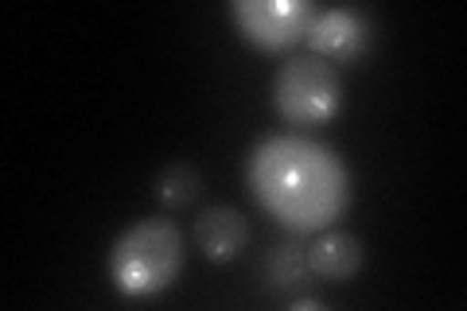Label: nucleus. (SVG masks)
<instances>
[{"label": "nucleus", "mask_w": 467, "mask_h": 311, "mask_svg": "<svg viewBox=\"0 0 467 311\" xmlns=\"http://www.w3.org/2000/svg\"><path fill=\"white\" fill-rule=\"evenodd\" d=\"M257 206L292 233L331 230L350 206V168L331 144L273 132L257 140L245 164Z\"/></svg>", "instance_id": "nucleus-1"}, {"label": "nucleus", "mask_w": 467, "mask_h": 311, "mask_svg": "<svg viewBox=\"0 0 467 311\" xmlns=\"http://www.w3.org/2000/svg\"><path fill=\"white\" fill-rule=\"evenodd\" d=\"M106 273L129 300H152L168 292L183 273V233L171 218H137L109 245Z\"/></svg>", "instance_id": "nucleus-2"}, {"label": "nucleus", "mask_w": 467, "mask_h": 311, "mask_svg": "<svg viewBox=\"0 0 467 311\" xmlns=\"http://www.w3.org/2000/svg\"><path fill=\"white\" fill-rule=\"evenodd\" d=\"M273 106L288 125H324L343 109V78L319 55H288L273 74Z\"/></svg>", "instance_id": "nucleus-3"}, {"label": "nucleus", "mask_w": 467, "mask_h": 311, "mask_svg": "<svg viewBox=\"0 0 467 311\" xmlns=\"http://www.w3.org/2000/svg\"><path fill=\"white\" fill-rule=\"evenodd\" d=\"M316 12L319 8L312 0H230V20L238 36L269 55H285L304 43Z\"/></svg>", "instance_id": "nucleus-4"}, {"label": "nucleus", "mask_w": 467, "mask_h": 311, "mask_svg": "<svg viewBox=\"0 0 467 311\" xmlns=\"http://www.w3.org/2000/svg\"><path fill=\"white\" fill-rule=\"evenodd\" d=\"M370 39H374L370 16L350 5L316 12V20L308 24V36H304L312 55L327 58V63H358L370 51Z\"/></svg>", "instance_id": "nucleus-5"}, {"label": "nucleus", "mask_w": 467, "mask_h": 311, "mask_svg": "<svg viewBox=\"0 0 467 311\" xmlns=\"http://www.w3.org/2000/svg\"><path fill=\"white\" fill-rule=\"evenodd\" d=\"M195 242L202 249V257L214 264H226L234 257H242V249L250 245V222H245L242 211L234 206H207L195 218Z\"/></svg>", "instance_id": "nucleus-6"}, {"label": "nucleus", "mask_w": 467, "mask_h": 311, "mask_svg": "<svg viewBox=\"0 0 467 311\" xmlns=\"http://www.w3.org/2000/svg\"><path fill=\"white\" fill-rule=\"evenodd\" d=\"M362 261H367L362 242L347 230H319L316 242L308 245V273L335 280V285H343V280L355 276L362 269Z\"/></svg>", "instance_id": "nucleus-7"}, {"label": "nucleus", "mask_w": 467, "mask_h": 311, "mask_svg": "<svg viewBox=\"0 0 467 311\" xmlns=\"http://www.w3.org/2000/svg\"><path fill=\"white\" fill-rule=\"evenodd\" d=\"M199 187H202V180H199L195 164H187V160H175V164H168L164 171H160V180H156V195H160V202H164V206H171V211H180V206L195 202Z\"/></svg>", "instance_id": "nucleus-8"}, {"label": "nucleus", "mask_w": 467, "mask_h": 311, "mask_svg": "<svg viewBox=\"0 0 467 311\" xmlns=\"http://www.w3.org/2000/svg\"><path fill=\"white\" fill-rule=\"evenodd\" d=\"M265 276H269V288H276V292L296 288L300 280L308 276V254L296 245H276L265 261Z\"/></svg>", "instance_id": "nucleus-9"}]
</instances>
